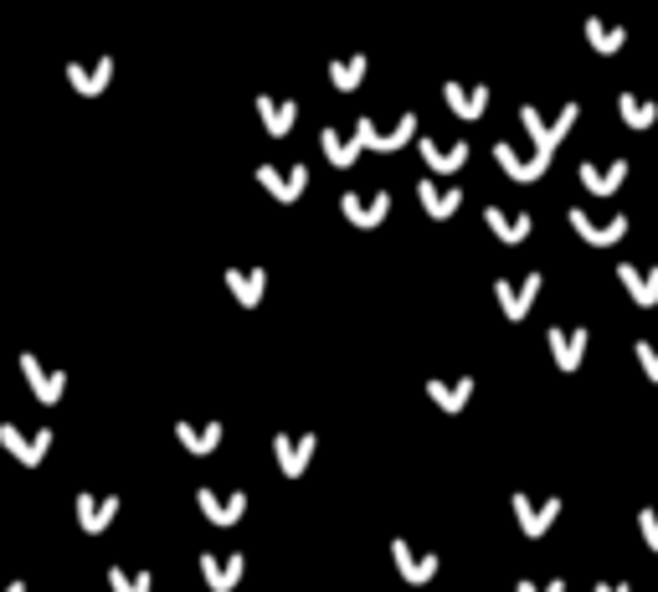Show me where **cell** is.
<instances>
[{"instance_id": "1", "label": "cell", "mask_w": 658, "mask_h": 592, "mask_svg": "<svg viewBox=\"0 0 658 592\" xmlns=\"http://www.w3.org/2000/svg\"><path fill=\"white\" fill-rule=\"evenodd\" d=\"M577 118H581V103H561V114H556V118H545L535 103H524V109H520V124L530 129L535 150H551V155H556V150H561V139L577 129Z\"/></svg>"}, {"instance_id": "2", "label": "cell", "mask_w": 658, "mask_h": 592, "mask_svg": "<svg viewBox=\"0 0 658 592\" xmlns=\"http://www.w3.org/2000/svg\"><path fill=\"white\" fill-rule=\"evenodd\" d=\"M412 135H417V114H402L391 129H376V118H360L355 124V144L360 150H402Z\"/></svg>"}, {"instance_id": "3", "label": "cell", "mask_w": 658, "mask_h": 592, "mask_svg": "<svg viewBox=\"0 0 658 592\" xmlns=\"http://www.w3.org/2000/svg\"><path fill=\"white\" fill-rule=\"evenodd\" d=\"M494 160H499V171L509 180H541L556 155H551V150H530V155H520L515 144H494Z\"/></svg>"}, {"instance_id": "4", "label": "cell", "mask_w": 658, "mask_h": 592, "mask_svg": "<svg viewBox=\"0 0 658 592\" xmlns=\"http://www.w3.org/2000/svg\"><path fill=\"white\" fill-rule=\"evenodd\" d=\"M535 294H541V274H524L520 284H515V278H494V299H499V310H504L509 319H524V315H530Z\"/></svg>"}, {"instance_id": "5", "label": "cell", "mask_w": 658, "mask_h": 592, "mask_svg": "<svg viewBox=\"0 0 658 592\" xmlns=\"http://www.w3.org/2000/svg\"><path fill=\"white\" fill-rule=\"evenodd\" d=\"M509 505H515V515H520V531L524 536H545L551 526H556V515H561V500H556V494L535 505L524 490H515V500H509Z\"/></svg>"}, {"instance_id": "6", "label": "cell", "mask_w": 658, "mask_h": 592, "mask_svg": "<svg viewBox=\"0 0 658 592\" xmlns=\"http://www.w3.org/2000/svg\"><path fill=\"white\" fill-rule=\"evenodd\" d=\"M571 227H577L581 242H592V248H612V242H622V237H628V227H633V222H628V217L592 222L586 212H581V206H571Z\"/></svg>"}, {"instance_id": "7", "label": "cell", "mask_w": 658, "mask_h": 592, "mask_svg": "<svg viewBox=\"0 0 658 592\" xmlns=\"http://www.w3.org/2000/svg\"><path fill=\"white\" fill-rule=\"evenodd\" d=\"M340 212H345L355 227H381V222H387V212H391V197H387V191H370V197H360V191H345Z\"/></svg>"}, {"instance_id": "8", "label": "cell", "mask_w": 658, "mask_h": 592, "mask_svg": "<svg viewBox=\"0 0 658 592\" xmlns=\"http://www.w3.org/2000/svg\"><path fill=\"white\" fill-rule=\"evenodd\" d=\"M586 325H577V330H561V325H551V336H545V345H551V355H556V366L561 371H577L581 355H586Z\"/></svg>"}, {"instance_id": "9", "label": "cell", "mask_w": 658, "mask_h": 592, "mask_svg": "<svg viewBox=\"0 0 658 592\" xmlns=\"http://www.w3.org/2000/svg\"><path fill=\"white\" fill-rule=\"evenodd\" d=\"M618 284L638 299V310L658 304V268L654 263H618Z\"/></svg>"}, {"instance_id": "10", "label": "cell", "mask_w": 658, "mask_h": 592, "mask_svg": "<svg viewBox=\"0 0 658 592\" xmlns=\"http://www.w3.org/2000/svg\"><path fill=\"white\" fill-rule=\"evenodd\" d=\"M314 443H319L314 433H278V438H273V454H278V464H283V474H289V479H299V474H304V464H309V454H314Z\"/></svg>"}, {"instance_id": "11", "label": "cell", "mask_w": 658, "mask_h": 592, "mask_svg": "<svg viewBox=\"0 0 658 592\" xmlns=\"http://www.w3.org/2000/svg\"><path fill=\"white\" fill-rule=\"evenodd\" d=\"M242 572H248V556H242V552H227V556L206 552V556H201V577H206L216 592H232Z\"/></svg>"}, {"instance_id": "12", "label": "cell", "mask_w": 658, "mask_h": 592, "mask_svg": "<svg viewBox=\"0 0 658 592\" xmlns=\"http://www.w3.org/2000/svg\"><path fill=\"white\" fill-rule=\"evenodd\" d=\"M0 449L16 454L21 464H41V454L52 449V433H26V428H11V423H5V428H0Z\"/></svg>"}, {"instance_id": "13", "label": "cell", "mask_w": 658, "mask_h": 592, "mask_svg": "<svg viewBox=\"0 0 658 592\" xmlns=\"http://www.w3.org/2000/svg\"><path fill=\"white\" fill-rule=\"evenodd\" d=\"M577 176H581V186H586L592 197H612L622 180H628V160H607V165H592V160H586Z\"/></svg>"}, {"instance_id": "14", "label": "cell", "mask_w": 658, "mask_h": 592, "mask_svg": "<svg viewBox=\"0 0 658 592\" xmlns=\"http://www.w3.org/2000/svg\"><path fill=\"white\" fill-rule=\"evenodd\" d=\"M443 99H447V109L458 118H484V109H489V88L484 83H443Z\"/></svg>"}, {"instance_id": "15", "label": "cell", "mask_w": 658, "mask_h": 592, "mask_svg": "<svg viewBox=\"0 0 658 592\" xmlns=\"http://www.w3.org/2000/svg\"><path fill=\"white\" fill-rule=\"evenodd\" d=\"M391 556H396V572L407 577V582H432V577H438V556H432V552H412L402 536L391 541Z\"/></svg>"}, {"instance_id": "16", "label": "cell", "mask_w": 658, "mask_h": 592, "mask_svg": "<svg viewBox=\"0 0 658 592\" xmlns=\"http://www.w3.org/2000/svg\"><path fill=\"white\" fill-rule=\"evenodd\" d=\"M257 180H263V186H268L278 201H293L299 191H304L309 171H304V165H289V171H278V165H257Z\"/></svg>"}, {"instance_id": "17", "label": "cell", "mask_w": 658, "mask_h": 592, "mask_svg": "<svg viewBox=\"0 0 658 592\" xmlns=\"http://www.w3.org/2000/svg\"><path fill=\"white\" fill-rule=\"evenodd\" d=\"M118 515V494H103V500H98V494H78V526L83 531H109V520H114Z\"/></svg>"}, {"instance_id": "18", "label": "cell", "mask_w": 658, "mask_h": 592, "mask_svg": "<svg viewBox=\"0 0 658 592\" xmlns=\"http://www.w3.org/2000/svg\"><path fill=\"white\" fill-rule=\"evenodd\" d=\"M114 78V58H98V62H73L67 67V83L78 88V93H103Z\"/></svg>"}, {"instance_id": "19", "label": "cell", "mask_w": 658, "mask_h": 592, "mask_svg": "<svg viewBox=\"0 0 658 592\" xmlns=\"http://www.w3.org/2000/svg\"><path fill=\"white\" fill-rule=\"evenodd\" d=\"M417 197H422L427 217H453V212L464 206V191H458V186H443V180H422Z\"/></svg>"}, {"instance_id": "20", "label": "cell", "mask_w": 658, "mask_h": 592, "mask_svg": "<svg viewBox=\"0 0 658 592\" xmlns=\"http://www.w3.org/2000/svg\"><path fill=\"white\" fill-rule=\"evenodd\" d=\"M195 500H201V511L212 515L216 526H232L237 515L248 511V494H242V490H232V494H216V490H201V494H195Z\"/></svg>"}, {"instance_id": "21", "label": "cell", "mask_w": 658, "mask_h": 592, "mask_svg": "<svg viewBox=\"0 0 658 592\" xmlns=\"http://www.w3.org/2000/svg\"><path fill=\"white\" fill-rule=\"evenodd\" d=\"M21 371L31 376V387H37L41 402H58V396L67 392V376H62V371H47V366H41V361H37L31 351L21 355Z\"/></svg>"}, {"instance_id": "22", "label": "cell", "mask_w": 658, "mask_h": 592, "mask_svg": "<svg viewBox=\"0 0 658 592\" xmlns=\"http://www.w3.org/2000/svg\"><path fill=\"white\" fill-rule=\"evenodd\" d=\"M427 392H432V402H438L443 413H464L468 396H473V376H458V381H427Z\"/></svg>"}, {"instance_id": "23", "label": "cell", "mask_w": 658, "mask_h": 592, "mask_svg": "<svg viewBox=\"0 0 658 592\" xmlns=\"http://www.w3.org/2000/svg\"><path fill=\"white\" fill-rule=\"evenodd\" d=\"M484 222L494 227L499 242H524V237H530V212H504V206H489Z\"/></svg>"}, {"instance_id": "24", "label": "cell", "mask_w": 658, "mask_h": 592, "mask_svg": "<svg viewBox=\"0 0 658 592\" xmlns=\"http://www.w3.org/2000/svg\"><path fill=\"white\" fill-rule=\"evenodd\" d=\"M422 160L432 165V171H458L468 160V144L464 139H453V144H443V139H422Z\"/></svg>"}, {"instance_id": "25", "label": "cell", "mask_w": 658, "mask_h": 592, "mask_svg": "<svg viewBox=\"0 0 658 592\" xmlns=\"http://www.w3.org/2000/svg\"><path fill=\"white\" fill-rule=\"evenodd\" d=\"M175 438H180V449H191V454H212L216 443H222V423H206V428L175 423Z\"/></svg>"}, {"instance_id": "26", "label": "cell", "mask_w": 658, "mask_h": 592, "mask_svg": "<svg viewBox=\"0 0 658 592\" xmlns=\"http://www.w3.org/2000/svg\"><path fill=\"white\" fill-rule=\"evenodd\" d=\"M227 289L252 310V304L263 299V289H268V274H263V268H248V274H242V268H227Z\"/></svg>"}, {"instance_id": "27", "label": "cell", "mask_w": 658, "mask_h": 592, "mask_svg": "<svg viewBox=\"0 0 658 592\" xmlns=\"http://www.w3.org/2000/svg\"><path fill=\"white\" fill-rule=\"evenodd\" d=\"M618 114H622V124H628V129H654V124H658V103L654 99H638V93H622Z\"/></svg>"}, {"instance_id": "28", "label": "cell", "mask_w": 658, "mask_h": 592, "mask_svg": "<svg viewBox=\"0 0 658 592\" xmlns=\"http://www.w3.org/2000/svg\"><path fill=\"white\" fill-rule=\"evenodd\" d=\"M586 41H592L597 52H622V41H628V26H622V21L592 16V21H586Z\"/></svg>"}, {"instance_id": "29", "label": "cell", "mask_w": 658, "mask_h": 592, "mask_svg": "<svg viewBox=\"0 0 658 592\" xmlns=\"http://www.w3.org/2000/svg\"><path fill=\"white\" fill-rule=\"evenodd\" d=\"M257 114H263V124H268V135L273 139H283L293 129V118H299V109L283 99H257Z\"/></svg>"}, {"instance_id": "30", "label": "cell", "mask_w": 658, "mask_h": 592, "mask_svg": "<svg viewBox=\"0 0 658 592\" xmlns=\"http://www.w3.org/2000/svg\"><path fill=\"white\" fill-rule=\"evenodd\" d=\"M319 144H325V155L334 160V165H355V155H360L355 135H334V129H325V135H319Z\"/></svg>"}, {"instance_id": "31", "label": "cell", "mask_w": 658, "mask_h": 592, "mask_svg": "<svg viewBox=\"0 0 658 592\" xmlns=\"http://www.w3.org/2000/svg\"><path fill=\"white\" fill-rule=\"evenodd\" d=\"M366 78V58H340V62H329V83L340 88V93H350L355 83Z\"/></svg>"}, {"instance_id": "32", "label": "cell", "mask_w": 658, "mask_h": 592, "mask_svg": "<svg viewBox=\"0 0 658 592\" xmlns=\"http://www.w3.org/2000/svg\"><path fill=\"white\" fill-rule=\"evenodd\" d=\"M109 582H114V592H150V588H155V577H150V572H124V567H114Z\"/></svg>"}, {"instance_id": "33", "label": "cell", "mask_w": 658, "mask_h": 592, "mask_svg": "<svg viewBox=\"0 0 658 592\" xmlns=\"http://www.w3.org/2000/svg\"><path fill=\"white\" fill-rule=\"evenodd\" d=\"M633 355H638L643 376H648V381H658V340H638V345H633Z\"/></svg>"}, {"instance_id": "34", "label": "cell", "mask_w": 658, "mask_h": 592, "mask_svg": "<svg viewBox=\"0 0 658 592\" xmlns=\"http://www.w3.org/2000/svg\"><path fill=\"white\" fill-rule=\"evenodd\" d=\"M638 531L648 541V552H658V511H638Z\"/></svg>"}, {"instance_id": "35", "label": "cell", "mask_w": 658, "mask_h": 592, "mask_svg": "<svg viewBox=\"0 0 658 592\" xmlns=\"http://www.w3.org/2000/svg\"><path fill=\"white\" fill-rule=\"evenodd\" d=\"M515 592H566V582H561V577H551V582H530V577H520Z\"/></svg>"}, {"instance_id": "36", "label": "cell", "mask_w": 658, "mask_h": 592, "mask_svg": "<svg viewBox=\"0 0 658 592\" xmlns=\"http://www.w3.org/2000/svg\"><path fill=\"white\" fill-rule=\"evenodd\" d=\"M592 592H633V588H628V582H597Z\"/></svg>"}, {"instance_id": "37", "label": "cell", "mask_w": 658, "mask_h": 592, "mask_svg": "<svg viewBox=\"0 0 658 592\" xmlns=\"http://www.w3.org/2000/svg\"><path fill=\"white\" fill-rule=\"evenodd\" d=\"M0 592H26V582H21V577H16V582H5V588H0Z\"/></svg>"}]
</instances>
